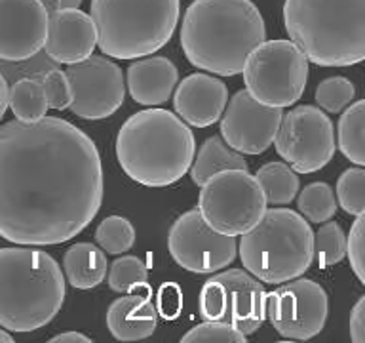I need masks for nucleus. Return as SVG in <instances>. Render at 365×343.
I'll list each match as a JSON object with an SVG mask.
<instances>
[{"instance_id": "nucleus-1", "label": "nucleus", "mask_w": 365, "mask_h": 343, "mask_svg": "<svg viewBox=\"0 0 365 343\" xmlns=\"http://www.w3.org/2000/svg\"><path fill=\"white\" fill-rule=\"evenodd\" d=\"M103 202V166L86 131L56 116L0 126V237L56 246L82 233Z\"/></svg>"}, {"instance_id": "nucleus-2", "label": "nucleus", "mask_w": 365, "mask_h": 343, "mask_svg": "<svg viewBox=\"0 0 365 343\" xmlns=\"http://www.w3.org/2000/svg\"><path fill=\"white\" fill-rule=\"evenodd\" d=\"M264 39V19L251 0H194L182 17L187 59L219 76L242 73L251 50Z\"/></svg>"}, {"instance_id": "nucleus-3", "label": "nucleus", "mask_w": 365, "mask_h": 343, "mask_svg": "<svg viewBox=\"0 0 365 343\" xmlns=\"http://www.w3.org/2000/svg\"><path fill=\"white\" fill-rule=\"evenodd\" d=\"M116 159L130 179L145 187H168L192 164L196 141L192 130L165 109L131 114L116 136Z\"/></svg>"}, {"instance_id": "nucleus-4", "label": "nucleus", "mask_w": 365, "mask_h": 343, "mask_svg": "<svg viewBox=\"0 0 365 343\" xmlns=\"http://www.w3.org/2000/svg\"><path fill=\"white\" fill-rule=\"evenodd\" d=\"M284 23L291 42L319 67L365 59V0H285Z\"/></svg>"}, {"instance_id": "nucleus-5", "label": "nucleus", "mask_w": 365, "mask_h": 343, "mask_svg": "<svg viewBox=\"0 0 365 343\" xmlns=\"http://www.w3.org/2000/svg\"><path fill=\"white\" fill-rule=\"evenodd\" d=\"M65 302L61 267L36 248H0V326L34 332L50 324Z\"/></svg>"}, {"instance_id": "nucleus-6", "label": "nucleus", "mask_w": 365, "mask_h": 343, "mask_svg": "<svg viewBox=\"0 0 365 343\" xmlns=\"http://www.w3.org/2000/svg\"><path fill=\"white\" fill-rule=\"evenodd\" d=\"M97 46L114 59H137L162 50L179 23V0H91Z\"/></svg>"}, {"instance_id": "nucleus-7", "label": "nucleus", "mask_w": 365, "mask_h": 343, "mask_svg": "<svg viewBox=\"0 0 365 343\" xmlns=\"http://www.w3.org/2000/svg\"><path fill=\"white\" fill-rule=\"evenodd\" d=\"M240 259L247 273L267 284L301 277L314 262V233L301 214L287 208L264 210L240 240Z\"/></svg>"}, {"instance_id": "nucleus-8", "label": "nucleus", "mask_w": 365, "mask_h": 343, "mask_svg": "<svg viewBox=\"0 0 365 343\" xmlns=\"http://www.w3.org/2000/svg\"><path fill=\"white\" fill-rule=\"evenodd\" d=\"M245 90L268 107H289L301 99L308 80V59L291 40H262L244 65Z\"/></svg>"}, {"instance_id": "nucleus-9", "label": "nucleus", "mask_w": 365, "mask_h": 343, "mask_svg": "<svg viewBox=\"0 0 365 343\" xmlns=\"http://www.w3.org/2000/svg\"><path fill=\"white\" fill-rule=\"evenodd\" d=\"M267 210L261 185L247 170H222L202 185L198 212L217 233L244 234Z\"/></svg>"}, {"instance_id": "nucleus-10", "label": "nucleus", "mask_w": 365, "mask_h": 343, "mask_svg": "<svg viewBox=\"0 0 365 343\" xmlns=\"http://www.w3.org/2000/svg\"><path fill=\"white\" fill-rule=\"evenodd\" d=\"M200 317L227 322L244 336H251L267 319L264 286L242 269L213 274L200 292Z\"/></svg>"}, {"instance_id": "nucleus-11", "label": "nucleus", "mask_w": 365, "mask_h": 343, "mask_svg": "<svg viewBox=\"0 0 365 343\" xmlns=\"http://www.w3.org/2000/svg\"><path fill=\"white\" fill-rule=\"evenodd\" d=\"M276 153L297 174H312L327 166L335 154V130L319 107L301 105L284 113L274 137Z\"/></svg>"}, {"instance_id": "nucleus-12", "label": "nucleus", "mask_w": 365, "mask_h": 343, "mask_svg": "<svg viewBox=\"0 0 365 343\" xmlns=\"http://www.w3.org/2000/svg\"><path fill=\"white\" fill-rule=\"evenodd\" d=\"M168 248L179 267L198 274H211L228 267L238 252L232 234L211 229L200 216L198 208L185 212L173 222L168 234Z\"/></svg>"}, {"instance_id": "nucleus-13", "label": "nucleus", "mask_w": 365, "mask_h": 343, "mask_svg": "<svg viewBox=\"0 0 365 343\" xmlns=\"http://www.w3.org/2000/svg\"><path fill=\"white\" fill-rule=\"evenodd\" d=\"M329 302L318 282L310 279L287 280L267 294V317L285 339H312L324 330Z\"/></svg>"}, {"instance_id": "nucleus-14", "label": "nucleus", "mask_w": 365, "mask_h": 343, "mask_svg": "<svg viewBox=\"0 0 365 343\" xmlns=\"http://www.w3.org/2000/svg\"><path fill=\"white\" fill-rule=\"evenodd\" d=\"M71 84V113L86 120L108 119L122 107L125 84L122 69L108 57L88 56L65 71Z\"/></svg>"}, {"instance_id": "nucleus-15", "label": "nucleus", "mask_w": 365, "mask_h": 343, "mask_svg": "<svg viewBox=\"0 0 365 343\" xmlns=\"http://www.w3.org/2000/svg\"><path fill=\"white\" fill-rule=\"evenodd\" d=\"M221 136L240 154H261L274 143L284 111L268 107L240 90L227 101L221 114Z\"/></svg>"}, {"instance_id": "nucleus-16", "label": "nucleus", "mask_w": 365, "mask_h": 343, "mask_svg": "<svg viewBox=\"0 0 365 343\" xmlns=\"http://www.w3.org/2000/svg\"><path fill=\"white\" fill-rule=\"evenodd\" d=\"M48 11L40 0H0V61H27L44 48Z\"/></svg>"}, {"instance_id": "nucleus-17", "label": "nucleus", "mask_w": 365, "mask_h": 343, "mask_svg": "<svg viewBox=\"0 0 365 343\" xmlns=\"http://www.w3.org/2000/svg\"><path fill=\"white\" fill-rule=\"evenodd\" d=\"M96 46V25L86 11L78 8H59L48 14L44 40L48 59L71 65L91 56Z\"/></svg>"}, {"instance_id": "nucleus-18", "label": "nucleus", "mask_w": 365, "mask_h": 343, "mask_svg": "<svg viewBox=\"0 0 365 343\" xmlns=\"http://www.w3.org/2000/svg\"><path fill=\"white\" fill-rule=\"evenodd\" d=\"M228 101V88L222 80L205 73H194L177 86L173 107L179 119L196 128H207L221 119Z\"/></svg>"}, {"instance_id": "nucleus-19", "label": "nucleus", "mask_w": 365, "mask_h": 343, "mask_svg": "<svg viewBox=\"0 0 365 343\" xmlns=\"http://www.w3.org/2000/svg\"><path fill=\"white\" fill-rule=\"evenodd\" d=\"M179 71L168 57L156 56L139 59L128 69V90L139 105H162L175 90Z\"/></svg>"}, {"instance_id": "nucleus-20", "label": "nucleus", "mask_w": 365, "mask_h": 343, "mask_svg": "<svg viewBox=\"0 0 365 343\" xmlns=\"http://www.w3.org/2000/svg\"><path fill=\"white\" fill-rule=\"evenodd\" d=\"M158 313L148 297L128 294L118 297L107 311V326L118 342L147 339L156 330Z\"/></svg>"}, {"instance_id": "nucleus-21", "label": "nucleus", "mask_w": 365, "mask_h": 343, "mask_svg": "<svg viewBox=\"0 0 365 343\" xmlns=\"http://www.w3.org/2000/svg\"><path fill=\"white\" fill-rule=\"evenodd\" d=\"M107 256L90 242H76L65 252L63 269L67 282L78 290H91L107 277Z\"/></svg>"}, {"instance_id": "nucleus-22", "label": "nucleus", "mask_w": 365, "mask_h": 343, "mask_svg": "<svg viewBox=\"0 0 365 343\" xmlns=\"http://www.w3.org/2000/svg\"><path fill=\"white\" fill-rule=\"evenodd\" d=\"M188 170H190V179L194 185L202 187L211 176L222 170H247V162L244 154L228 147L219 136H213L202 143Z\"/></svg>"}, {"instance_id": "nucleus-23", "label": "nucleus", "mask_w": 365, "mask_h": 343, "mask_svg": "<svg viewBox=\"0 0 365 343\" xmlns=\"http://www.w3.org/2000/svg\"><path fill=\"white\" fill-rule=\"evenodd\" d=\"M268 204H289L299 193V176L285 162H267L255 174Z\"/></svg>"}, {"instance_id": "nucleus-24", "label": "nucleus", "mask_w": 365, "mask_h": 343, "mask_svg": "<svg viewBox=\"0 0 365 343\" xmlns=\"http://www.w3.org/2000/svg\"><path fill=\"white\" fill-rule=\"evenodd\" d=\"M8 105L21 122H36L48 113V103L36 76H21L8 90Z\"/></svg>"}, {"instance_id": "nucleus-25", "label": "nucleus", "mask_w": 365, "mask_h": 343, "mask_svg": "<svg viewBox=\"0 0 365 343\" xmlns=\"http://www.w3.org/2000/svg\"><path fill=\"white\" fill-rule=\"evenodd\" d=\"M364 126H365V103L358 99L350 103V107L341 114L339 120V149L352 164L365 166V145H364Z\"/></svg>"}, {"instance_id": "nucleus-26", "label": "nucleus", "mask_w": 365, "mask_h": 343, "mask_svg": "<svg viewBox=\"0 0 365 343\" xmlns=\"http://www.w3.org/2000/svg\"><path fill=\"white\" fill-rule=\"evenodd\" d=\"M147 263L135 256H122L108 269V288L116 294H139L150 299Z\"/></svg>"}, {"instance_id": "nucleus-27", "label": "nucleus", "mask_w": 365, "mask_h": 343, "mask_svg": "<svg viewBox=\"0 0 365 343\" xmlns=\"http://www.w3.org/2000/svg\"><path fill=\"white\" fill-rule=\"evenodd\" d=\"M299 212L312 223H324L335 216L336 200L333 189L324 182L310 183L302 189L297 200Z\"/></svg>"}, {"instance_id": "nucleus-28", "label": "nucleus", "mask_w": 365, "mask_h": 343, "mask_svg": "<svg viewBox=\"0 0 365 343\" xmlns=\"http://www.w3.org/2000/svg\"><path fill=\"white\" fill-rule=\"evenodd\" d=\"M346 256V234L336 222L322 223L318 233L314 234V259L322 269L333 267Z\"/></svg>"}, {"instance_id": "nucleus-29", "label": "nucleus", "mask_w": 365, "mask_h": 343, "mask_svg": "<svg viewBox=\"0 0 365 343\" xmlns=\"http://www.w3.org/2000/svg\"><path fill=\"white\" fill-rule=\"evenodd\" d=\"M96 240L99 242L103 252L120 256L124 252H130L135 242V229L125 217L108 216L96 229Z\"/></svg>"}, {"instance_id": "nucleus-30", "label": "nucleus", "mask_w": 365, "mask_h": 343, "mask_svg": "<svg viewBox=\"0 0 365 343\" xmlns=\"http://www.w3.org/2000/svg\"><path fill=\"white\" fill-rule=\"evenodd\" d=\"M336 199L342 210L350 216H361L365 210V172L364 166L348 168L336 182Z\"/></svg>"}, {"instance_id": "nucleus-31", "label": "nucleus", "mask_w": 365, "mask_h": 343, "mask_svg": "<svg viewBox=\"0 0 365 343\" xmlns=\"http://www.w3.org/2000/svg\"><path fill=\"white\" fill-rule=\"evenodd\" d=\"M354 96V84L344 76H329L322 80L316 88V103L325 113H341L352 103Z\"/></svg>"}, {"instance_id": "nucleus-32", "label": "nucleus", "mask_w": 365, "mask_h": 343, "mask_svg": "<svg viewBox=\"0 0 365 343\" xmlns=\"http://www.w3.org/2000/svg\"><path fill=\"white\" fill-rule=\"evenodd\" d=\"M36 79H38L40 86L44 90L48 109L63 111V109H67L71 105V99H73L71 84H68L67 74L63 73L61 69H46V71L36 74Z\"/></svg>"}, {"instance_id": "nucleus-33", "label": "nucleus", "mask_w": 365, "mask_h": 343, "mask_svg": "<svg viewBox=\"0 0 365 343\" xmlns=\"http://www.w3.org/2000/svg\"><path fill=\"white\" fill-rule=\"evenodd\" d=\"M247 336L242 332L232 328L227 322L219 320H204L202 324H196L194 328L181 337L182 343H196V342H227V343H244Z\"/></svg>"}, {"instance_id": "nucleus-34", "label": "nucleus", "mask_w": 365, "mask_h": 343, "mask_svg": "<svg viewBox=\"0 0 365 343\" xmlns=\"http://www.w3.org/2000/svg\"><path fill=\"white\" fill-rule=\"evenodd\" d=\"M364 222L365 217L356 216L350 234L346 239V256L350 259V267H352L354 274L358 277L361 284H365V271H364Z\"/></svg>"}, {"instance_id": "nucleus-35", "label": "nucleus", "mask_w": 365, "mask_h": 343, "mask_svg": "<svg viewBox=\"0 0 365 343\" xmlns=\"http://www.w3.org/2000/svg\"><path fill=\"white\" fill-rule=\"evenodd\" d=\"M182 307V292L173 282H168L158 292V309L156 313L162 314L165 320H173L179 317Z\"/></svg>"}, {"instance_id": "nucleus-36", "label": "nucleus", "mask_w": 365, "mask_h": 343, "mask_svg": "<svg viewBox=\"0 0 365 343\" xmlns=\"http://www.w3.org/2000/svg\"><path fill=\"white\" fill-rule=\"evenodd\" d=\"M350 337L352 342H365V297L361 296L358 303L354 305L352 314H350Z\"/></svg>"}, {"instance_id": "nucleus-37", "label": "nucleus", "mask_w": 365, "mask_h": 343, "mask_svg": "<svg viewBox=\"0 0 365 343\" xmlns=\"http://www.w3.org/2000/svg\"><path fill=\"white\" fill-rule=\"evenodd\" d=\"M51 343H93V339L80 332H65V334H57L50 339Z\"/></svg>"}, {"instance_id": "nucleus-38", "label": "nucleus", "mask_w": 365, "mask_h": 343, "mask_svg": "<svg viewBox=\"0 0 365 343\" xmlns=\"http://www.w3.org/2000/svg\"><path fill=\"white\" fill-rule=\"evenodd\" d=\"M8 80H6V76L2 74V71H0V120L4 119L6 114V109H8Z\"/></svg>"}, {"instance_id": "nucleus-39", "label": "nucleus", "mask_w": 365, "mask_h": 343, "mask_svg": "<svg viewBox=\"0 0 365 343\" xmlns=\"http://www.w3.org/2000/svg\"><path fill=\"white\" fill-rule=\"evenodd\" d=\"M42 2V6L46 8V11L50 14V11H56L61 8V0H40Z\"/></svg>"}, {"instance_id": "nucleus-40", "label": "nucleus", "mask_w": 365, "mask_h": 343, "mask_svg": "<svg viewBox=\"0 0 365 343\" xmlns=\"http://www.w3.org/2000/svg\"><path fill=\"white\" fill-rule=\"evenodd\" d=\"M82 0H61V8H80Z\"/></svg>"}, {"instance_id": "nucleus-41", "label": "nucleus", "mask_w": 365, "mask_h": 343, "mask_svg": "<svg viewBox=\"0 0 365 343\" xmlns=\"http://www.w3.org/2000/svg\"><path fill=\"white\" fill-rule=\"evenodd\" d=\"M0 342L11 343V342H14V337H11V334H8V332H6L4 328H0Z\"/></svg>"}]
</instances>
